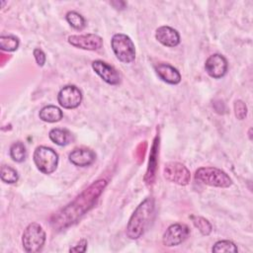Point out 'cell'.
Returning <instances> with one entry per match:
<instances>
[{"label":"cell","mask_w":253,"mask_h":253,"mask_svg":"<svg viewBox=\"0 0 253 253\" xmlns=\"http://www.w3.org/2000/svg\"><path fill=\"white\" fill-rule=\"evenodd\" d=\"M234 113L237 119L243 120L247 115V107L241 100H237L234 103Z\"/></svg>","instance_id":"25"},{"label":"cell","mask_w":253,"mask_h":253,"mask_svg":"<svg viewBox=\"0 0 253 253\" xmlns=\"http://www.w3.org/2000/svg\"><path fill=\"white\" fill-rule=\"evenodd\" d=\"M33 158L37 168L44 174L52 173L57 167L58 155L52 148L38 146L34 151Z\"/></svg>","instance_id":"6"},{"label":"cell","mask_w":253,"mask_h":253,"mask_svg":"<svg viewBox=\"0 0 253 253\" xmlns=\"http://www.w3.org/2000/svg\"><path fill=\"white\" fill-rule=\"evenodd\" d=\"M154 200L146 198L134 210L126 225V236L130 239L139 238L149 225L154 214Z\"/></svg>","instance_id":"2"},{"label":"cell","mask_w":253,"mask_h":253,"mask_svg":"<svg viewBox=\"0 0 253 253\" xmlns=\"http://www.w3.org/2000/svg\"><path fill=\"white\" fill-rule=\"evenodd\" d=\"M87 248V240L86 239H81L77 245L71 247L69 249L70 252H85Z\"/></svg>","instance_id":"27"},{"label":"cell","mask_w":253,"mask_h":253,"mask_svg":"<svg viewBox=\"0 0 253 253\" xmlns=\"http://www.w3.org/2000/svg\"><path fill=\"white\" fill-rule=\"evenodd\" d=\"M69 160L72 164L79 167H86L91 165L95 159L96 154L89 148H75L69 153Z\"/></svg>","instance_id":"13"},{"label":"cell","mask_w":253,"mask_h":253,"mask_svg":"<svg viewBox=\"0 0 253 253\" xmlns=\"http://www.w3.org/2000/svg\"><path fill=\"white\" fill-rule=\"evenodd\" d=\"M1 180L4 182V183H8V184H13V183H16L19 179V175H18V172L10 167V166H7V165H3L1 167Z\"/></svg>","instance_id":"23"},{"label":"cell","mask_w":253,"mask_h":253,"mask_svg":"<svg viewBox=\"0 0 253 253\" xmlns=\"http://www.w3.org/2000/svg\"><path fill=\"white\" fill-rule=\"evenodd\" d=\"M163 173L166 180L180 186L188 185L191 179V174L188 168L179 162H168L165 164Z\"/></svg>","instance_id":"7"},{"label":"cell","mask_w":253,"mask_h":253,"mask_svg":"<svg viewBox=\"0 0 253 253\" xmlns=\"http://www.w3.org/2000/svg\"><path fill=\"white\" fill-rule=\"evenodd\" d=\"M107 186L105 179H99L78 195L70 204L57 211L50 219L55 230L65 229L76 223L96 203Z\"/></svg>","instance_id":"1"},{"label":"cell","mask_w":253,"mask_h":253,"mask_svg":"<svg viewBox=\"0 0 253 253\" xmlns=\"http://www.w3.org/2000/svg\"><path fill=\"white\" fill-rule=\"evenodd\" d=\"M227 60L226 58L218 53L211 54L208 57L205 63V69L207 73L212 78H221L227 71Z\"/></svg>","instance_id":"11"},{"label":"cell","mask_w":253,"mask_h":253,"mask_svg":"<svg viewBox=\"0 0 253 253\" xmlns=\"http://www.w3.org/2000/svg\"><path fill=\"white\" fill-rule=\"evenodd\" d=\"M19 46V40L14 36H1L0 48L5 51H14Z\"/></svg>","instance_id":"21"},{"label":"cell","mask_w":253,"mask_h":253,"mask_svg":"<svg viewBox=\"0 0 253 253\" xmlns=\"http://www.w3.org/2000/svg\"><path fill=\"white\" fill-rule=\"evenodd\" d=\"M40 119L43 122L46 123H55L58 122L62 119V111L55 106L49 105V106H45L43 107L41 111H40Z\"/></svg>","instance_id":"17"},{"label":"cell","mask_w":253,"mask_h":253,"mask_svg":"<svg viewBox=\"0 0 253 253\" xmlns=\"http://www.w3.org/2000/svg\"><path fill=\"white\" fill-rule=\"evenodd\" d=\"M191 219L194 225L200 230V232L203 235H209L211 232V229H212L211 224L205 217L198 216V215H191Z\"/></svg>","instance_id":"20"},{"label":"cell","mask_w":253,"mask_h":253,"mask_svg":"<svg viewBox=\"0 0 253 253\" xmlns=\"http://www.w3.org/2000/svg\"><path fill=\"white\" fill-rule=\"evenodd\" d=\"M10 156L15 162H22L27 156V150L21 141L14 142L10 147Z\"/></svg>","instance_id":"19"},{"label":"cell","mask_w":253,"mask_h":253,"mask_svg":"<svg viewBox=\"0 0 253 253\" xmlns=\"http://www.w3.org/2000/svg\"><path fill=\"white\" fill-rule=\"evenodd\" d=\"M57 101L64 109H75L82 101V93L76 86L67 85L59 91Z\"/></svg>","instance_id":"10"},{"label":"cell","mask_w":253,"mask_h":253,"mask_svg":"<svg viewBox=\"0 0 253 253\" xmlns=\"http://www.w3.org/2000/svg\"><path fill=\"white\" fill-rule=\"evenodd\" d=\"M212 252H237V247L236 245L229 240H220L214 243L212 246Z\"/></svg>","instance_id":"24"},{"label":"cell","mask_w":253,"mask_h":253,"mask_svg":"<svg viewBox=\"0 0 253 253\" xmlns=\"http://www.w3.org/2000/svg\"><path fill=\"white\" fill-rule=\"evenodd\" d=\"M33 53H34V56H35V59H36L37 63L40 66H43V64L45 63V54H44V52L40 48H35Z\"/></svg>","instance_id":"26"},{"label":"cell","mask_w":253,"mask_h":253,"mask_svg":"<svg viewBox=\"0 0 253 253\" xmlns=\"http://www.w3.org/2000/svg\"><path fill=\"white\" fill-rule=\"evenodd\" d=\"M68 24L76 30H82L85 27V19L75 11H70L65 16Z\"/></svg>","instance_id":"22"},{"label":"cell","mask_w":253,"mask_h":253,"mask_svg":"<svg viewBox=\"0 0 253 253\" xmlns=\"http://www.w3.org/2000/svg\"><path fill=\"white\" fill-rule=\"evenodd\" d=\"M190 234V229L186 224L174 223L170 225L163 234L162 241L165 246H177L184 242Z\"/></svg>","instance_id":"8"},{"label":"cell","mask_w":253,"mask_h":253,"mask_svg":"<svg viewBox=\"0 0 253 253\" xmlns=\"http://www.w3.org/2000/svg\"><path fill=\"white\" fill-rule=\"evenodd\" d=\"M92 68L108 84L117 85L121 81L119 72L112 65H110L102 60L93 61Z\"/></svg>","instance_id":"12"},{"label":"cell","mask_w":253,"mask_h":253,"mask_svg":"<svg viewBox=\"0 0 253 253\" xmlns=\"http://www.w3.org/2000/svg\"><path fill=\"white\" fill-rule=\"evenodd\" d=\"M158 137L156 136L150 151V155H149V162H148V167H147V171H146V175L144 177L145 182L147 185H150L153 183L154 178H155V173H156V166H157V157H158Z\"/></svg>","instance_id":"16"},{"label":"cell","mask_w":253,"mask_h":253,"mask_svg":"<svg viewBox=\"0 0 253 253\" xmlns=\"http://www.w3.org/2000/svg\"><path fill=\"white\" fill-rule=\"evenodd\" d=\"M49 138L51 141H53L55 144L63 146L71 142L72 140V134L68 129L65 128H52L49 133Z\"/></svg>","instance_id":"18"},{"label":"cell","mask_w":253,"mask_h":253,"mask_svg":"<svg viewBox=\"0 0 253 253\" xmlns=\"http://www.w3.org/2000/svg\"><path fill=\"white\" fill-rule=\"evenodd\" d=\"M112 49L117 58L124 63H130L135 58V47L130 38L125 34H116L111 40Z\"/></svg>","instance_id":"4"},{"label":"cell","mask_w":253,"mask_h":253,"mask_svg":"<svg viewBox=\"0 0 253 253\" xmlns=\"http://www.w3.org/2000/svg\"><path fill=\"white\" fill-rule=\"evenodd\" d=\"M22 242L26 252H39L45 242V232L39 223L32 222L25 228Z\"/></svg>","instance_id":"5"},{"label":"cell","mask_w":253,"mask_h":253,"mask_svg":"<svg viewBox=\"0 0 253 253\" xmlns=\"http://www.w3.org/2000/svg\"><path fill=\"white\" fill-rule=\"evenodd\" d=\"M68 42L77 48L86 50H97L103 45L102 38L95 34L72 35L68 37Z\"/></svg>","instance_id":"9"},{"label":"cell","mask_w":253,"mask_h":253,"mask_svg":"<svg viewBox=\"0 0 253 253\" xmlns=\"http://www.w3.org/2000/svg\"><path fill=\"white\" fill-rule=\"evenodd\" d=\"M155 71L159 78L166 83L175 85L181 81V75L179 71L167 63H159L156 65Z\"/></svg>","instance_id":"15"},{"label":"cell","mask_w":253,"mask_h":253,"mask_svg":"<svg viewBox=\"0 0 253 253\" xmlns=\"http://www.w3.org/2000/svg\"><path fill=\"white\" fill-rule=\"evenodd\" d=\"M195 177L202 183L218 188H227L232 184L231 178L222 170L215 167H201L196 171Z\"/></svg>","instance_id":"3"},{"label":"cell","mask_w":253,"mask_h":253,"mask_svg":"<svg viewBox=\"0 0 253 253\" xmlns=\"http://www.w3.org/2000/svg\"><path fill=\"white\" fill-rule=\"evenodd\" d=\"M156 40L165 46L173 47L179 44L180 36L178 32L168 26H162L156 30L155 33Z\"/></svg>","instance_id":"14"}]
</instances>
